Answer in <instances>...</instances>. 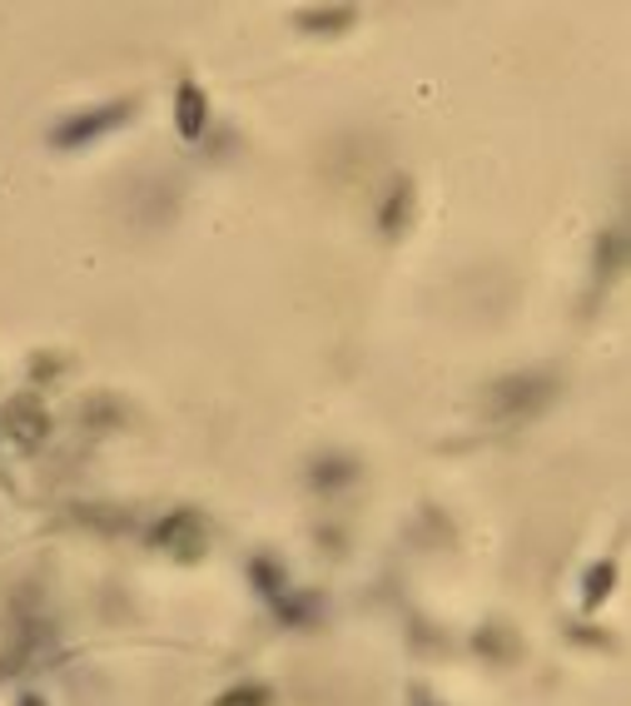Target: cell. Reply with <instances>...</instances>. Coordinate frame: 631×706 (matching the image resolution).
I'll return each instance as SVG.
<instances>
[{
	"label": "cell",
	"instance_id": "6da1fadb",
	"mask_svg": "<svg viewBox=\"0 0 631 706\" xmlns=\"http://www.w3.org/2000/svg\"><path fill=\"white\" fill-rule=\"evenodd\" d=\"M558 399V379L552 373H507L487 389V413L497 423H522L532 413H542Z\"/></svg>",
	"mask_w": 631,
	"mask_h": 706
},
{
	"label": "cell",
	"instance_id": "7a4b0ae2",
	"mask_svg": "<svg viewBox=\"0 0 631 706\" xmlns=\"http://www.w3.org/2000/svg\"><path fill=\"white\" fill-rule=\"evenodd\" d=\"M149 542L175 552V558H185V562H195L199 552H205L209 532H205V518H199V512H169V518L149 532Z\"/></svg>",
	"mask_w": 631,
	"mask_h": 706
},
{
	"label": "cell",
	"instance_id": "3957f363",
	"mask_svg": "<svg viewBox=\"0 0 631 706\" xmlns=\"http://www.w3.org/2000/svg\"><path fill=\"white\" fill-rule=\"evenodd\" d=\"M130 110H135L130 100H115V105H105V110L75 115V120H66V125H60V130H56V145H60V149H75V145L95 140V135H105V130H115V125H125V120H130Z\"/></svg>",
	"mask_w": 631,
	"mask_h": 706
},
{
	"label": "cell",
	"instance_id": "277c9868",
	"mask_svg": "<svg viewBox=\"0 0 631 706\" xmlns=\"http://www.w3.org/2000/svg\"><path fill=\"white\" fill-rule=\"evenodd\" d=\"M0 423H6V433H16L20 443H40V438L50 433V413H46V403H40L36 393L10 399L6 413H0Z\"/></svg>",
	"mask_w": 631,
	"mask_h": 706
},
{
	"label": "cell",
	"instance_id": "5b68a950",
	"mask_svg": "<svg viewBox=\"0 0 631 706\" xmlns=\"http://www.w3.org/2000/svg\"><path fill=\"white\" fill-rule=\"evenodd\" d=\"M175 125H179V135H185V140H199V135H205L209 100H205V90H199L195 80L179 85V95H175Z\"/></svg>",
	"mask_w": 631,
	"mask_h": 706
},
{
	"label": "cell",
	"instance_id": "8992f818",
	"mask_svg": "<svg viewBox=\"0 0 631 706\" xmlns=\"http://www.w3.org/2000/svg\"><path fill=\"white\" fill-rule=\"evenodd\" d=\"M353 478H358V463L344 453H328V458H314V473H308V483L324 488V493H334V488H348Z\"/></svg>",
	"mask_w": 631,
	"mask_h": 706
},
{
	"label": "cell",
	"instance_id": "52a82bcc",
	"mask_svg": "<svg viewBox=\"0 0 631 706\" xmlns=\"http://www.w3.org/2000/svg\"><path fill=\"white\" fill-rule=\"evenodd\" d=\"M353 20H358V10L353 6H324V10H298V26L308 30V36H338V30H348Z\"/></svg>",
	"mask_w": 631,
	"mask_h": 706
},
{
	"label": "cell",
	"instance_id": "ba28073f",
	"mask_svg": "<svg viewBox=\"0 0 631 706\" xmlns=\"http://www.w3.org/2000/svg\"><path fill=\"white\" fill-rule=\"evenodd\" d=\"M408 214H413V185H408V179H398V185L388 189V199H383V214H378L383 234H403Z\"/></svg>",
	"mask_w": 631,
	"mask_h": 706
},
{
	"label": "cell",
	"instance_id": "9c48e42d",
	"mask_svg": "<svg viewBox=\"0 0 631 706\" xmlns=\"http://www.w3.org/2000/svg\"><path fill=\"white\" fill-rule=\"evenodd\" d=\"M214 706H274V692L269 687H259V682H244V687H234V692H224Z\"/></svg>",
	"mask_w": 631,
	"mask_h": 706
},
{
	"label": "cell",
	"instance_id": "30bf717a",
	"mask_svg": "<svg viewBox=\"0 0 631 706\" xmlns=\"http://www.w3.org/2000/svg\"><path fill=\"white\" fill-rule=\"evenodd\" d=\"M597 269H602L607 280H612V274L622 269V234H617V229H607V234H602V249H597Z\"/></svg>",
	"mask_w": 631,
	"mask_h": 706
},
{
	"label": "cell",
	"instance_id": "8fae6325",
	"mask_svg": "<svg viewBox=\"0 0 631 706\" xmlns=\"http://www.w3.org/2000/svg\"><path fill=\"white\" fill-rule=\"evenodd\" d=\"M612 577H617V567L612 562H597L592 567V572H586V602H602V597H607V587H612Z\"/></svg>",
	"mask_w": 631,
	"mask_h": 706
},
{
	"label": "cell",
	"instance_id": "7c38bea8",
	"mask_svg": "<svg viewBox=\"0 0 631 706\" xmlns=\"http://www.w3.org/2000/svg\"><path fill=\"white\" fill-rule=\"evenodd\" d=\"M477 647L492 651V657H507V651H512V637H502V627H492V633L477 637Z\"/></svg>",
	"mask_w": 631,
	"mask_h": 706
},
{
	"label": "cell",
	"instance_id": "4fadbf2b",
	"mask_svg": "<svg viewBox=\"0 0 631 706\" xmlns=\"http://www.w3.org/2000/svg\"><path fill=\"white\" fill-rule=\"evenodd\" d=\"M20 706H46V702H40V697H26V702H20Z\"/></svg>",
	"mask_w": 631,
	"mask_h": 706
}]
</instances>
